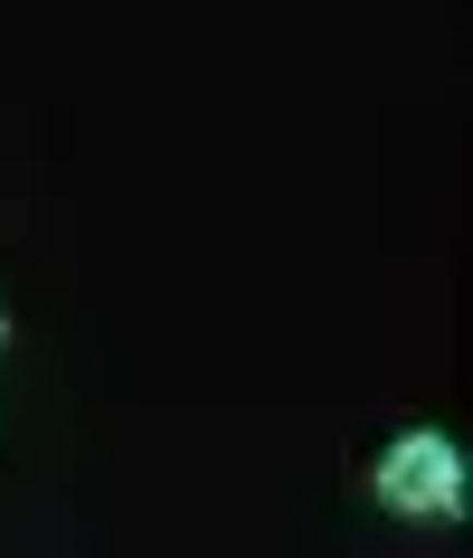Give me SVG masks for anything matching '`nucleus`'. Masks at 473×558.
Instances as JSON below:
<instances>
[{"instance_id":"f257e3e1","label":"nucleus","mask_w":473,"mask_h":558,"mask_svg":"<svg viewBox=\"0 0 473 558\" xmlns=\"http://www.w3.org/2000/svg\"><path fill=\"white\" fill-rule=\"evenodd\" d=\"M388 501H426V511H445L454 501V454H445L436 436H416L388 454Z\"/></svg>"}]
</instances>
